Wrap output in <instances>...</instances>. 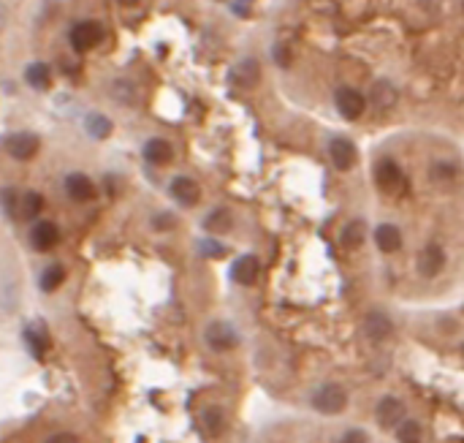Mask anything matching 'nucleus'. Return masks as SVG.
<instances>
[{
  "instance_id": "f3484780",
  "label": "nucleus",
  "mask_w": 464,
  "mask_h": 443,
  "mask_svg": "<svg viewBox=\"0 0 464 443\" xmlns=\"http://www.w3.org/2000/svg\"><path fill=\"white\" fill-rule=\"evenodd\" d=\"M231 79H234L237 87H255L261 82V65L255 60H242L231 71Z\"/></svg>"
},
{
  "instance_id": "aec40b11",
  "label": "nucleus",
  "mask_w": 464,
  "mask_h": 443,
  "mask_svg": "<svg viewBox=\"0 0 464 443\" xmlns=\"http://www.w3.org/2000/svg\"><path fill=\"white\" fill-rule=\"evenodd\" d=\"M201 427H204V433L207 435H223L225 433V411L223 408H217V406H209L207 411L201 413Z\"/></svg>"
},
{
  "instance_id": "2eb2a0df",
  "label": "nucleus",
  "mask_w": 464,
  "mask_h": 443,
  "mask_svg": "<svg viewBox=\"0 0 464 443\" xmlns=\"http://www.w3.org/2000/svg\"><path fill=\"white\" fill-rule=\"evenodd\" d=\"M65 193L74 199V201H90L95 196V185L87 174H68L65 177Z\"/></svg>"
},
{
  "instance_id": "423d86ee",
  "label": "nucleus",
  "mask_w": 464,
  "mask_h": 443,
  "mask_svg": "<svg viewBox=\"0 0 464 443\" xmlns=\"http://www.w3.org/2000/svg\"><path fill=\"white\" fill-rule=\"evenodd\" d=\"M71 47L76 49V52H90L95 44L103 38V31H101V25H95L90 19H85V22H79V25H74L71 28Z\"/></svg>"
},
{
  "instance_id": "f257e3e1",
  "label": "nucleus",
  "mask_w": 464,
  "mask_h": 443,
  "mask_svg": "<svg viewBox=\"0 0 464 443\" xmlns=\"http://www.w3.org/2000/svg\"><path fill=\"white\" fill-rule=\"evenodd\" d=\"M309 406L323 416H337L347 408V392L342 389L340 383H323L312 392L309 397Z\"/></svg>"
},
{
  "instance_id": "7c9ffc66",
  "label": "nucleus",
  "mask_w": 464,
  "mask_h": 443,
  "mask_svg": "<svg viewBox=\"0 0 464 443\" xmlns=\"http://www.w3.org/2000/svg\"><path fill=\"white\" fill-rule=\"evenodd\" d=\"M201 253L209 256V258H220V256H225V248L220 242H215V240H204L201 242Z\"/></svg>"
},
{
  "instance_id": "473e14b6",
  "label": "nucleus",
  "mask_w": 464,
  "mask_h": 443,
  "mask_svg": "<svg viewBox=\"0 0 464 443\" xmlns=\"http://www.w3.org/2000/svg\"><path fill=\"white\" fill-rule=\"evenodd\" d=\"M340 443H370V438H367L364 430H347L340 438Z\"/></svg>"
},
{
  "instance_id": "bb28decb",
  "label": "nucleus",
  "mask_w": 464,
  "mask_h": 443,
  "mask_svg": "<svg viewBox=\"0 0 464 443\" xmlns=\"http://www.w3.org/2000/svg\"><path fill=\"white\" fill-rule=\"evenodd\" d=\"M231 223H234V218H231L228 210H212L207 215V221H204V228L212 231V234H225L231 228Z\"/></svg>"
},
{
  "instance_id": "dca6fc26",
  "label": "nucleus",
  "mask_w": 464,
  "mask_h": 443,
  "mask_svg": "<svg viewBox=\"0 0 464 443\" xmlns=\"http://www.w3.org/2000/svg\"><path fill=\"white\" fill-rule=\"evenodd\" d=\"M370 98H372V103H375L377 109L388 112L391 106H397V101H399V93H397V87H394L391 82L380 79V82H375V85H372Z\"/></svg>"
},
{
  "instance_id": "20e7f679",
  "label": "nucleus",
  "mask_w": 464,
  "mask_h": 443,
  "mask_svg": "<svg viewBox=\"0 0 464 443\" xmlns=\"http://www.w3.org/2000/svg\"><path fill=\"white\" fill-rule=\"evenodd\" d=\"M404 403L399 397H394V394H386V397H380L377 400V406H375V419H377V424L383 427V430H394L399 421L404 419Z\"/></svg>"
},
{
  "instance_id": "4be33fe9",
  "label": "nucleus",
  "mask_w": 464,
  "mask_h": 443,
  "mask_svg": "<svg viewBox=\"0 0 464 443\" xmlns=\"http://www.w3.org/2000/svg\"><path fill=\"white\" fill-rule=\"evenodd\" d=\"M364 237H367V226H364V221H350L345 228H342V245H345L347 251L361 248Z\"/></svg>"
},
{
  "instance_id": "c756f323",
  "label": "nucleus",
  "mask_w": 464,
  "mask_h": 443,
  "mask_svg": "<svg viewBox=\"0 0 464 443\" xmlns=\"http://www.w3.org/2000/svg\"><path fill=\"white\" fill-rule=\"evenodd\" d=\"M434 180H440V183L456 180V166H454V163H437V166H434Z\"/></svg>"
},
{
  "instance_id": "2f4dec72",
  "label": "nucleus",
  "mask_w": 464,
  "mask_h": 443,
  "mask_svg": "<svg viewBox=\"0 0 464 443\" xmlns=\"http://www.w3.org/2000/svg\"><path fill=\"white\" fill-rule=\"evenodd\" d=\"M174 215H169V212H160V215H155L153 218V226L157 231H171L174 228Z\"/></svg>"
},
{
  "instance_id": "72a5a7b5",
  "label": "nucleus",
  "mask_w": 464,
  "mask_h": 443,
  "mask_svg": "<svg viewBox=\"0 0 464 443\" xmlns=\"http://www.w3.org/2000/svg\"><path fill=\"white\" fill-rule=\"evenodd\" d=\"M275 60H277L280 65H291V49H288L285 44H277V47H275Z\"/></svg>"
},
{
  "instance_id": "c85d7f7f",
  "label": "nucleus",
  "mask_w": 464,
  "mask_h": 443,
  "mask_svg": "<svg viewBox=\"0 0 464 443\" xmlns=\"http://www.w3.org/2000/svg\"><path fill=\"white\" fill-rule=\"evenodd\" d=\"M0 207L8 218H17V207H19V193L14 188H6L0 190Z\"/></svg>"
},
{
  "instance_id": "6ab92c4d",
  "label": "nucleus",
  "mask_w": 464,
  "mask_h": 443,
  "mask_svg": "<svg viewBox=\"0 0 464 443\" xmlns=\"http://www.w3.org/2000/svg\"><path fill=\"white\" fill-rule=\"evenodd\" d=\"M44 210V196L38 190H28L19 196V207H17V218H38Z\"/></svg>"
},
{
  "instance_id": "4468645a",
  "label": "nucleus",
  "mask_w": 464,
  "mask_h": 443,
  "mask_svg": "<svg viewBox=\"0 0 464 443\" xmlns=\"http://www.w3.org/2000/svg\"><path fill=\"white\" fill-rule=\"evenodd\" d=\"M375 245L383 253H397L402 248V231L394 223H383L375 228Z\"/></svg>"
},
{
  "instance_id": "6e6552de",
  "label": "nucleus",
  "mask_w": 464,
  "mask_h": 443,
  "mask_svg": "<svg viewBox=\"0 0 464 443\" xmlns=\"http://www.w3.org/2000/svg\"><path fill=\"white\" fill-rule=\"evenodd\" d=\"M442 267H445V251H442V245L429 242L421 251V256H418V272L424 278H437L442 272Z\"/></svg>"
},
{
  "instance_id": "7ed1b4c3",
  "label": "nucleus",
  "mask_w": 464,
  "mask_h": 443,
  "mask_svg": "<svg viewBox=\"0 0 464 443\" xmlns=\"http://www.w3.org/2000/svg\"><path fill=\"white\" fill-rule=\"evenodd\" d=\"M375 183L377 188L388 196H399L404 190V174L399 169V163L391 158H383L377 166H375Z\"/></svg>"
},
{
  "instance_id": "ddd939ff",
  "label": "nucleus",
  "mask_w": 464,
  "mask_h": 443,
  "mask_svg": "<svg viewBox=\"0 0 464 443\" xmlns=\"http://www.w3.org/2000/svg\"><path fill=\"white\" fill-rule=\"evenodd\" d=\"M329 158L334 163V169H340V172H347V169H353V163H356V147L347 142V139H332V144H329Z\"/></svg>"
},
{
  "instance_id": "e433bc0d",
  "label": "nucleus",
  "mask_w": 464,
  "mask_h": 443,
  "mask_svg": "<svg viewBox=\"0 0 464 443\" xmlns=\"http://www.w3.org/2000/svg\"><path fill=\"white\" fill-rule=\"evenodd\" d=\"M3 22H6V8L0 6V28H3Z\"/></svg>"
},
{
  "instance_id": "393cba45",
  "label": "nucleus",
  "mask_w": 464,
  "mask_h": 443,
  "mask_svg": "<svg viewBox=\"0 0 464 443\" xmlns=\"http://www.w3.org/2000/svg\"><path fill=\"white\" fill-rule=\"evenodd\" d=\"M394 430H397V441L399 443H421L424 441V430H421V424H418L415 419H402Z\"/></svg>"
},
{
  "instance_id": "f8f14e48",
  "label": "nucleus",
  "mask_w": 464,
  "mask_h": 443,
  "mask_svg": "<svg viewBox=\"0 0 464 443\" xmlns=\"http://www.w3.org/2000/svg\"><path fill=\"white\" fill-rule=\"evenodd\" d=\"M364 335L375 340V343H383V340H388L391 335H394V324H391V318L386 316V313H370V316L364 318Z\"/></svg>"
},
{
  "instance_id": "39448f33",
  "label": "nucleus",
  "mask_w": 464,
  "mask_h": 443,
  "mask_svg": "<svg viewBox=\"0 0 464 443\" xmlns=\"http://www.w3.org/2000/svg\"><path fill=\"white\" fill-rule=\"evenodd\" d=\"M38 147H41L38 136H35V133H28V131L11 133V136L6 139V150H8V156H11L14 160H31V158H35Z\"/></svg>"
},
{
  "instance_id": "c9c22d12",
  "label": "nucleus",
  "mask_w": 464,
  "mask_h": 443,
  "mask_svg": "<svg viewBox=\"0 0 464 443\" xmlns=\"http://www.w3.org/2000/svg\"><path fill=\"white\" fill-rule=\"evenodd\" d=\"M117 3H120V6H136L139 0H117Z\"/></svg>"
},
{
  "instance_id": "5701e85b",
  "label": "nucleus",
  "mask_w": 464,
  "mask_h": 443,
  "mask_svg": "<svg viewBox=\"0 0 464 443\" xmlns=\"http://www.w3.org/2000/svg\"><path fill=\"white\" fill-rule=\"evenodd\" d=\"M85 128H87V136H93V139H106V136H112V120L106 117V115H101V112H93V115H87V120H85Z\"/></svg>"
},
{
  "instance_id": "9d476101",
  "label": "nucleus",
  "mask_w": 464,
  "mask_h": 443,
  "mask_svg": "<svg viewBox=\"0 0 464 443\" xmlns=\"http://www.w3.org/2000/svg\"><path fill=\"white\" fill-rule=\"evenodd\" d=\"M258 272H261V264L255 256H239L231 264V281L239 285H252L258 281Z\"/></svg>"
},
{
  "instance_id": "a211bd4d",
  "label": "nucleus",
  "mask_w": 464,
  "mask_h": 443,
  "mask_svg": "<svg viewBox=\"0 0 464 443\" xmlns=\"http://www.w3.org/2000/svg\"><path fill=\"white\" fill-rule=\"evenodd\" d=\"M144 158L155 163V166H166L169 160L174 158V147L166 142V139H150L144 144Z\"/></svg>"
},
{
  "instance_id": "f704fd0d",
  "label": "nucleus",
  "mask_w": 464,
  "mask_h": 443,
  "mask_svg": "<svg viewBox=\"0 0 464 443\" xmlns=\"http://www.w3.org/2000/svg\"><path fill=\"white\" fill-rule=\"evenodd\" d=\"M46 443H79V438L71 435V433H58V435H52Z\"/></svg>"
},
{
  "instance_id": "b1692460",
  "label": "nucleus",
  "mask_w": 464,
  "mask_h": 443,
  "mask_svg": "<svg viewBox=\"0 0 464 443\" xmlns=\"http://www.w3.org/2000/svg\"><path fill=\"white\" fill-rule=\"evenodd\" d=\"M25 79H28V85L35 87V90H46V87H49V79H52V71H49L46 63H31L28 71H25Z\"/></svg>"
},
{
  "instance_id": "f03ea898",
  "label": "nucleus",
  "mask_w": 464,
  "mask_h": 443,
  "mask_svg": "<svg viewBox=\"0 0 464 443\" xmlns=\"http://www.w3.org/2000/svg\"><path fill=\"white\" fill-rule=\"evenodd\" d=\"M204 340H207V346L212 351L225 353V351H234L239 346V332L228 321H212L207 326V332H204Z\"/></svg>"
},
{
  "instance_id": "0eeeda50",
  "label": "nucleus",
  "mask_w": 464,
  "mask_h": 443,
  "mask_svg": "<svg viewBox=\"0 0 464 443\" xmlns=\"http://www.w3.org/2000/svg\"><path fill=\"white\" fill-rule=\"evenodd\" d=\"M60 242V228L52 221H38L31 228V245L38 253H49Z\"/></svg>"
},
{
  "instance_id": "412c9836",
  "label": "nucleus",
  "mask_w": 464,
  "mask_h": 443,
  "mask_svg": "<svg viewBox=\"0 0 464 443\" xmlns=\"http://www.w3.org/2000/svg\"><path fill=\"white\" fill-rule=\"evenodd\" d=\"M25 343H28V349L35 359H44L46 351H49V337H46L44 326H28L25 329Z\"/></svg>"
},
{
  "instance_id": "a878e982",
  "label": "nucleus",
  "mask_w": 464,
  "mask_h": 443,
  "mask_svg": "<svg viewBox=\"0 0 464 443\" xmlns=\"http://www.w3.org/2000/svg\"><path fill=\"white\" fill-rule=\"evenodd\" d=\"M62 281H65V267H62V264H52V267H46V269H44V275H41L38 285H41V291L52 294V291H58V288H60Z\"/></svg>"
},
{
  "instance_id": "1a4fd4ad",
  "label": "nucleus",
  "mask_w": 464,
  "mask_h": 443,
  "mask_svg": "<svg viewBox=\"0 0 464 443\" xmlns=\"http://www.w3.org/2000/svg\"><path fill=\"white\" fill-rule=\"evenodd\" d=\"M337 109L345 120H359L364 115V95L353 87L337 90Z\"/></svg>"
},
{
  "instance_id": "9b49d317",
  "label": "nucleus",
  "mask_w": 464,
  "mask_h": 443,
  "mask_svg": "<svg viewBox=\"0 0 464 443\" xmlns=\"http://www.w3.org/2000/svg\"><path fill=\"white\" fill-rule=\"evenodd\" d=\"M171 196L182 204V207H196L198 204V199H201V188H198V183L193 180V177H174L171 180Z\"/></svg>"
},
{
  "instance_id": "cd10ccee",
  "label": "nucleus",
  "mask_w": 464,
  "mask_h": 443,
  "mask_svg": "<svg viewBox=\"0 0 464 443\" xmlns=\"http://www.w3.org/2000/svg\"><path fill=\"white\" fill-rule=\"evenodd\" d=\"M109 93H112L114 101H120L125 106H133V103H136V87H133L128 79H114Z\"/></svg>"
}]
</instances>
